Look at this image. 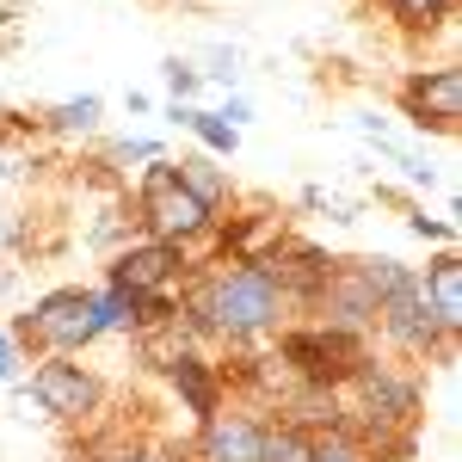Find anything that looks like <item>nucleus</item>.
Returning a JSON list of instances; mask_svg holds the SVG:
<instances>
[{
    "label": "nucleus",
    "mask_w": 462,
    "mask_h": 462,
    "mask_svg": "<svg viewBox=\"0 0 462 462\" xmlns=\"http://www.w3.org/2000/svg\"><path fill=\"white\" fill-rule=\"evenodd\" d=\"M13 364H19V352H13V339H6V333H0V383H6V376H13Z\"/></svg>",
    "instance_id": "obj_19"
},
{
    "label": "nucleus",
    "mask_w": 462,
    "mask_h": 462,
    "mask_svg": "<svg viewBox=\"0 0 462 462\" xmlns=\"http://www.w3.org/2000/svg\"><path fill=\"white\" fill-rule=\"evenodd\" d=\"M179 179H185V191H191L198 204H216V198H222V179L210 173V161H179Z\"/></svg>",
    "instance_id": "obj_13"
},
{
    "label": "nucleus",
    "mask_w": 462,
    "mask_h": 462,
    "mask_svg": "<svg viewBox=\"0 0 462 462\" xmlns=\"http://www.w3.org/2000/svg\"><path fill=\"white\" fill-rule=\"evenodd\" d=\"M143 210H148V222H154L161 241H185V235H198V228L210 222V204H198V198L185 191L179 167H154V173H148Z\"/></svg>",
    "instance_id": "obj_2"
},
{
    "label": "nucleus",
    "mask_w": 462,
    "mask_h": 462,
    "mask_svg": "<svg viewBox=\"0 0 462 462\" xmlns=\"http://www.w3.org/2000/svg\"><path fill=\"white\" fill-rule=\"evenodd\" d=\"M272 315H278V278H265L259 265L228 272V278L210 290V320L222 333H259Z\"/></svg>",
    "instance_id": "obj_1"
},
{
    "label": "nucleus",
    "mask_w": 462,
    "mask_h": 462,
    "mask_svg": "<svg viewBox=\"0 0 462 462\" xmlns=\"http://www.w3.org/2000/svg\"><path fill=\"white\" fill-rule=\"evenodd\" d=\"M420 302H426V315L438 327H457L462 320V265L457 259H438L431 265V278L420 284Z\"/></svg>",
    "instance_id": "obj_8"
},
{
    "label": "nucleus",
    "mask_w": 462,
    "mask_h": 462,
    "mask_svg": "<svg viewBox=\"0 0 462 462\" xmlns=\"http://www.w3.org/2000/svg\"><path fill=\"white\" fill-rule=\"evenodd\" d=\"M259 438L265 431L247 426V420H210L204 450H210V462H259Z\"/></svg>",
    "instance_id": "obj_10"
},
{
    "label": "nucleus",
    "mask_w": 462,
    "mask_h": 462,
    "mask_svg": "<svg viewBox=\"0 0 462 462\" xmlns=\"http://www.w3.org/2000/svg\"><path fill=\"white\" fill-rule=\"evenodd\" d=\"M394 6H401V13H407L413 25H426V19H438V13H444L450 0H394Z\"/></svg>",
    "instance_id": "obj_15"
},
{
    "label": "nucleus",
    "mask_w": 462,
    "mask_h": 462,
    "mask_svg": "<svg viewBox=\"0 0 462 462\" xmlns=\"http://www.w3.org/2000/svg\"><path fill=\"white\" fill-rule=\"evenodd\" d=\"M259 462H315V444L302 431H265L259 438Z\"/></svg>",
    "instance_id": "obj_12"
},
{
    "label": "nucleus",
    "mask_w": 462,
    "mask_h": 462,
    "mask_svg": "<svg viewBox=\"0 0 462 462\" xmlns=\"http://www.w3.org/2000/svg\"><path fill=\"white\" fill-rule=\"evenodd\" d=\"M376 315L389 320V333L401 339V346H413V352H426L431 339H438V320L426 315V302H420V284L413 290H401V296H389Z\"/></svg>",
    "instance_id": "obj_7"
},
{
    "label": "nucleus",
    "mask_w": 462,
    "mask_h": 462,
    "mask_svg": "<svg viewBox=\"0 0 462 462\" xmlns=\"http://www.w3.org/2000/svg\"><path fill=\"white\" fill-rule=\"evenodd\" d=\"M167 80H173V93H191V87H198V69H179V62H167Z\"/></svg>",
    "instance_id": "obj_18"
},
{
    "label": "nucleus",
    "mask_w": 462,
    "mask_h": 462,
    "mask_svg": "<svg viewBox=\"0 0 462 462\" xmlns=\"http://www.w3.org/2000/svg\"><path fill=\"white\" fill-rule=\"evenodd\" d=\"M173 383H179V394L191 401V413H210V407H216L210 376H204V364H198V357H179V364H173Z\"/></svg>",
    "instance_id": "obj_11"
},
{
    "label": "nucleus",
    "mask_w": 462,
    "mask_h": 462,
    "mask_svg": "<svg viewBox=\"0 0 462 462\" xmlns=\"http://www.w3.org/2000/svg\"><path fill=\"white\" fill-rule=\"evenodd\" d=\"M191 130H198L216 154H235V124H222L216 111H191Z\"/></svg>",
    "instance_id": "obj_14"
},
{
    "label": "nucleus",
    "mask_w": 462,
    "mask_h": 462,
    "mask_svg": "<svg viewBox=\"0 0 462 462\" xmlns=\"http://www.w3.org/2000/svg\"><path fill=\"white\" fill-rule=\"evenodd\" d=\"M130 462H154V457H130Z\"/></svg>",
    "instance_id": "obj_20"
},
{
    "label": "nucleus",
    "mask_w": 462,
    "mask_h": 462,
    "mask_svg": "<svg viewBox=\"0 0 462 462\" xmlns=\"http://www.w3.org/2000/svg\"><path fill=\"white\" fill-rule=\"evenodd\" d=\"M93 117H99V99H80V106L56 111V124H93Z\"/></svg>",
    "instance_id": "obj_16"
},
{
    "label": "nucleus",
    "mask_w": 462,
    "mask_h": 462,
    "mask_svg": "<svg viewBox=\"0 0 462 462\" xmlns=\"http://www.w3.org/2000/svg\"><path fill=\"white\" fill-rule=\"evenodd\" d=\"M315 462H364L352 444H315Z\"/></svg>",
    "instance_id": "obj_17"
},
{
    "label": "nucleus",
    "mask_w": 462,
    "mask_h": 462,
    "mask_svg": "<svg viewBox=\"0 0 462 462\" xmlns=\"http://www.w3.org/2000/svg\"><path fill=\"white\" fill-rule=\"evenodd\" d=\"M173 265H179L173 247H143V253H124L111 278H117V290H124V296H143V290L167 284V272H173Z\"/></svg>",
    "instance_id": "obj_9"
},
{
    "label": "nucleus",
    "mask_w": 462,
    "mask_h": 462,
    "mask_svg": "<svg viewBox=\"0 0 462 462\" xmlns=\"http://www.w3.org/2000/svg\"><path fill=\"white\" fill-rule=\"evenodd\" d=\"M284 357L309 376V383H339V376H352L357 370V346L346 333H296L284 346Z\"/></svg>",
    "instance_id": "obj_4"
},
{
    "label": "nucleus",
    "mask_w": 462,
    "mask_h": 462,
    "mask_svg": "<svg viewBox=\"0 0 462 462\" xmlns=\"http://www.w3.org/2000/svg\"><path fill=\"white\" fill-rule=\"evenodd\" d=\"M32 394L50 413H87V407H93V383L80 376V364H43Z\"/></svg>",
    "instance_id": "obj_5"
},
{
    "label": "nucleus",
    "mask_w": 462,
    "mask_h": 462,
    "mask_svg": "<svg viewBox=\"0 0 462 462\" xmlns=\"http://www.w3.org/2000/svg\"><path fill=\"white\" fill-rule=\"evenodd\" d=\"M37 339H50V346H87L93 333H106L99 327V302L93 296H80V290H62V296H50V302H37V315L25 320Z\"/></svg>",
    "instance_id": "obj_3"
},
{
    "label": "nucleus",
    "mask_w": 462,
    "mask_h": 462,
    "mask_svg": "<svg viewBox=\"0 0 462 462\" xmlns=\"http://www.w3.org/2000/svg\"><path fill=\"white\" fill-rule=\"evenodd\" d=\"M407 99H413V111H426L431 124L450 130V124L462 117V74L457 69H438V74H426V80H413ZM426 117H420V124H426Z\"/></svg>",
    "instance_id": "obj_6"
}]
</instances>
